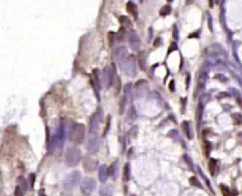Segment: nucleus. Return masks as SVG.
I'll list each match as a JSON object with an SVG mask.
<instances>
[{
    "mask_svg": "<svg viewBox=\"0 0 242 196\" xmlns=\"http://www.w3.org/2000/svg\"><path fill=\"white\" fill-rule=\"evenodd\" d=\"M65 138V125L61 123L57 128L55 134L51 138L48 145V151L50 153H53L56 149H61L63 146Z\"/></svg>",
    "mask_w": 242,
    "mask_h": 196,
    "instance_id": "f257e3e1",
    "label": "nucleus"
},
{
    "mask_svg": "<svg viewBox=\"0 0 242 196\" xmlns=\"http://www.w3.org/2000/svg\"><path fill=\"white\" fill-rule=\"evenodd\" d=\"M82 157L81 151L79 148L70 146L67 148L65 154V163L68 166H75L80 162Z\"/></svg>",
    "mask_w": 242,
    "mask_h": 196,
    "instance_id": "f03ea898",
    "label": "nucleus"
},
{
    "mask_svg": "<svg viewBox=\"0 0 242 196\" xmlns=\"http://www.w3.org/2000/svg\"><path fill=\"white\" fill-rule=\"evenodd\" d=\"M85 136V126L82 123H75L70 132V140L75 144H80Z\"/></svg>",
    "mask_w": 242,
    "mask_h": 196,
    "instance_id": "7ed1b4c3",
    "label": "nucleus"
},
{
    "mask_svg": "<svg viewBox=\"0 0 242 196\" xmlns=\"http://www.w3.org/2000/svg\"><path fill=\"white\" fill-rule=\"evenodd\" d=\"M119 66L121 69L129 77H134L136 75V57L134 55H129Z\"/></svg>",
    "mask_w": 242,
    "mask_h": 196,
    "instance_id": "20e7f679",
    "label": "nucleus"
},
{
    "mask_svg": "<svg viewBox=\"0 0 242 196\" xmlns=\"http://www.w3.org/2000/svg\"><path fill=\"white\" fill-rule=\"evenodd\" d=\"M81 180V174L80 171H75L71 172L65 177L63 181V188L65 191H72L76 188Z\"/></svg>",
    "mask_w": 242,
    "mask_h": 196,
    "instance_id": "39448f33",
    "label": "nucleus"
},
{
    "mask_svg": "<svg viewBox=\"0 0 242 196\" xmlns=\"http://www.w3.org/2000/svg\"><path fill=\"white\" fill-rule=\"evenodd\" d=\"M100 139L97 133H90L86 143V149L90 154H94L99 151L100 147Z\"/></svg>",
    "mask_w": 242,
    "mask_h": 196,
    "instance_id": "423d86ee",
    "label": "nucleus"
},
{
    "mask_svg": "<svg viewBox=\"0 0 242 196\" xmlns=\"http://www.w3.org/2000/svg\"><path fill=\"white\" fill-rule=\"evenodd\" d=\"M103 111L102 109H98L97 111L92 115V116L90 118V133H97L99 129H100V125L102 123V120L103 119Z\"/></svg>",
    "mask_w": 242,
    "mask_h": 196,
    "instance_id": "0eeeda50",
    "label": "nucleus"
},
{
    "mask_svg": "<svg viewBox=\"0 0 242 196\" xmlns=\"http://www.w3.org/2000/svg\"><path fill=\"white\" fill-rule=\"evenodd\" d=\"M96 186H97V183L95 180L90 177H87L82 181L80 189L82 193L84 195H89L94 191Z\"/></svg>",
    "mask_w": 242,
    "mask_h": 196,
    "instance_id": "6e6552de",
    "label": "nucleus"
},
{
    "mask_svg": "<svg viewBox=\"0 0 242 196\" xmlns=\"http://www.w3.org/2000/svg\"><path fill=\"white\" fill-rule=\"evenodd\" d=\"M112 80H113V76H112V67L109 66H106L103 69L101 77V81L102 82L103 86L105 89H108L111 86L112 84Z\"/></svg>",
    "mask_w": 242,
    "mask_h": 196,
    "instance_id": "1a4fd4ad",
    "label": "nucleus"
},
{
    "mask_svg": "<svg viewBox=\"0 0 242 196\" xmlns=\"http://www.w3.org/2000/svg\"><path fill=\"white\" fill-rule=\"evenodd\" d=\"M129 45L134 51H138L141 46V40L138 33L134 30H131L129 34Z\"/></svg>",
    "mask_w": 242,
    "mask_h": 196,
    "instance_id": "9d476101",
    "label": "nucleus"
},
{
    "mask_svg": "<svg viewBox=\"0 0 242 196\" xmlns=\"http://www.w3.org/2000/svg\"><path fill=\"white\" fill-rule=\"evenodd\" d=\"M92 86L94 88V92H95L96 96L98 98L99 101H100V88H101V77L100 75V72L98 69H94L92 72Z\"/></svg>",
    "mask_w": 242,
    "mask_h": 196,
    "instance_id": "9b49d317",
    "label": "nucleus"
},
{
    "mask_svg": "<svg viewBox=\"0 0 242 196\" xmlns=\"http://www.w3.org/2000/svg\"><path fill=\"white\" fill-rule=\"evenodd\" d=\"M129 56L128 55V50L126 47L125 46H119L115 50L114 53V58L116 62H119V64H122L126 57Z\"/></svg>",
    "mask_w": 242,
    "mask_h": 196,
    "instance_id": "f8f14e48",
    "label": "nucleus"
},
{
    "mask_svg": "<svg viewBox=\"0 0 242 196\" xmlns=\"http://www.w3.org/2000/svg\"><path fill=\"white\" fill-rule=\"evenodd\" d=\"M98 166V161L95 159L87 157L83 160V168L87 172H92L95 171Z\"/></svg>",
    "mask_w": 242,
    "mask_h": 196,
    "instance_id": "ddd939ff",
    "label": "nucleus"
},
{
    "mask_svg": "<svg viewBox=\"0 0 242 196\" xmlns=\"http://www.w3.org/2000/svg\"><path fill=\"white\" fill-rule=\"evenodd\" d=\"M108 176H109V168L105 164L102 165L99 169V178L102 183L107 182Z\"/></svg>",
    "mask_w": 242,
    "mask_h": 196,
    "instance_id": "4468645a",
    "label": "nucleus"
},
{
    "mask_svg": "<svg viewBox=\"0 0 242 196\" xmlns=\"http://www.w3.org/2000/svg\"><path fill=\"white\" fill-rule=\"evenodd\" d=\"M203 106L201 103L198 104L197 107L196 109V113H195V121H196L197 125L198 127H199L201 124V121H202V114H203Z\"/></svg>",
    "mask_w": 242,
    "mask_h": 196,
    "instance_id": "2eb2a0df",
    "label": "nucleus"
},
{
    "mask_svg": "<svg viewBox=\"0 0 242 196\" xmlns=\"http://www.w3.org/2000/svg\"><path fill=\"white\" fill-rule=\"evenodd\" d=\"M126 9H127L128 12L129 14H132L136 20L138 18V8L136 6L135 4H134L132 1H129V2L126 4Z\"/></svg>",
    "mask_w": 242,
    "mask_h": 196,
    "instance_id": "dca6fc26",
    "label": "nucleus"
},
{
    "mask_svg": "<svg viewBox=\"0 0 242 196\" xmlns=\"http://www.w3.org/2000/svg\"><path fill=\"white\" fill-rule=\"evenodd\" d=\"M109 174L114 180H116L119 176V165L117 162L112 164L109 168Z\"/></svg>",
    "mask_w": 242,
    "mask_h": 196,
    "instance_id": "f3484780",
    "label": "nucleus"
},
{
    "mask_svg": "<svg viewBox=\"0 0 242 196\" xmlns=\"http://www.w3.org/2000/svg\"><path fill=\"white\" fill-rule=\"evenodd\" d=\"M132 83H128L124 86V98L126 99V102L130 101L132 100Z\"/></svg>",
    "mask_w": 242,
    "mask_h": 196,
    "instance_id": "a211bd4d",
    "label": "nucleus"
},
{
    "mask_svg": "<svg viewBox=\"0 0 242 196\" xmlns=\"http://www.w3.org/2000/svg\"><path fill=\"white\" fill-rule=\"evenodd\" d=\"M112 191H113V187L112 185H104V186H102L100 188V195L101 196H109L112 194Z\"/></svg>",
    "mask_w": 242,
    "mask_h": 196,
    "instance_id": "6ab92c4d",
    "label": "nucleus"
},
{
    "mask_svg": "<svg viewBox=\"0 0 242 196\" xmlns=\"http://www.w3.org/2000/svg\"><path fill=\"white\" fill-rule=\"evenodd\" d=\"M17 181L19 184V186H20V188L22 189V191H24V192H26V191H27L29 185H28L25 178H24L23 176H19L17 178Z\"/></svg>",
    "mask_w": 242,
    "mask_h": 196,
    "instance_id": "aec40b11",
    "label": "nucleus"
},
{
    "mask_svg": "<svg viewBox=\"0 0 242 196\" xmlns=\"http://www.w3.org/2000/svg\"><path fill=\"white\" fill-rule=\"evenodd\" d=\"M119 20L121 24L125 28H131V27H132V21L129 18V17L126 16H121L119 17Z\"/></svg>",
    "mask_w": 242,
    "mask_h": 196,
    "instance_id": "412c9836",
    "label": "nucleus"
},
{
    "mask_svg": "<svg viewBox=\"0 0 242 196\" xmlns=\"http://www.w3.org/2000/svg\"><path fill=\"white\" fill-rule=\"evenodd\" d=\"M126 36V30L125 27L122 26L119 29L118 33L116 34V38L119 42H123Z\"/></svg>",
    "mask_w": 242,
    "mask_h": 196,
    "instance_id": "4be33fe9",
    "label": "nucleus"
},
{
    "mask_svg": "<svg viewBox=\"0 0 242 196\" xmlns=\"http://www.w3.org/2000/svg\"><path fill=\"white\" fill-rule=\"evenodd\" d=\"M138 62H139V66L141 69L145 70L146 67V55L144 52H141L138 55Z\"/></svg>",
    "mask_w": 242,
    "mask_h": 196,
    "instance_id": "5701e85b",
    "label": "nucleus"
},
{
    "mask_svg": "<svg viewBox=\"0 0 242 196\" xmlns=\"http://www.w3.org/2000/svg\"><path fill=\"white\" fill-rule=\"evenodd\" d=\"M220 188H221V191L223 196H236L235 193L230 191L229 188L227 186H226V185H220Z\"/></svg>",
    "mask_w": 242,
    "mask_h": 196,
    "instance_id": "b1692460",
    "label": "nucleus"
},
{
    "mask_svg": "<svg viewBox=\"0 0 242 196\" xmlns=\"http://www.w3.org/2000/svg\"><path fill=\"white\" fill-rule=\"evenodd\" d=\"M170 11H171V7L170 5H165L160 10L159 14L161 16H166L170 14Z\"/></svg>",
    "mask_w": 242,
    "mask_h": 196,
    "instance_id": "393cba45",
    "label": "nucleus"
},
{
    "mask_svg": "<svg viewBox=\"0 0 242 196\" xmlns=\"http://www.w3.org/2000/svg\"><path fill=\"white\" fill-rule=\"evenodd\" d=\"M107 38H108V43H109V46L112 47V46L114 44L115 40H116V34L114 33V32L110 31L108 33Z\"/></svg>",
    "mask_w": 242,
    "mask_h": 196,
    "instance_id": "a878e982",
    "label": "nucleus"
},
{
    "mask_svg": "<svg viewBox=\"0 0 242 196\" xmlns=\"http://www.w3.org/2000/svg\"><path fill=\"white\" fill-rule=\"evenodd\" d=\"M124 178L126 179V181H129L131 177V169H130V165L129 164H126L124 166Z\"/></svg>",
    "mask_w": 242,
    "mask_h": 196,
    "instance_id": "bb28decb",
    "label": "nucleus"
},
{
    "mask_svg": "<svg viewBox=\"0 0 242 196\" xmlns=\"http://www.w3.org/2000/svg\"><path fill=\"white\" fill-rule=\"evenodd\" d=\"M127 118L130 121L131 120H134L136 118V110L134 106H132L129 108L127 113Z\"/></svg>",
    "mask_w": 242,
    "mask_h": 196,
    "instance_id": "cd10ccee",
    "label": "nucleus"
},
{
    "mask_svg": "<svg viewBox=\"0 0 242 196\" xmlns=\"http://www.w3.org/2000/svg\"><path fill=\"white\" fill-rule=\"evenodd\" d=\"M233 119V121L236 125H241L242 124V115L240 113H234L231 115Z\"/></svg>",
    "mask_w": 242,
    "mask_h": 196,
    "instance_id": "c85d7f7f",
    "label": "nucleus"
},
{
    "mask_svg": "<svg viewBox=\"0 0 242 196\" xmlns=\"http://www.w3.org/2000/svg\"><path fill=\"white\" fill-rule=\"evenodd\" d=\"M216 166H217V160H215V159H210V161H209V171L212 176L214 175Z\"/></svg>",
    "mask_w": 242,
    "mask_h": 196,
    "instance_id": "c756f323",
    "label": "nucleus"
},
{
    "mask_svg": "<svg viewBox=\"0 0 242 196\" xmlns=\"http://www.w3.org/2000/svg\"><path fill=\"white\" fill-rule=\"evenodd\" d=\"M35 180H36V175L33 173H31L29 176V186L30 187L31 189H33L35 183Z\"/></svg>",
    "mask_w": 242,
    "mask_h": 196,
    "instance_id": "7c9ffc66",
    "label": "nucleus"
},
{
    "mask_svg": "<svg viewBox=\"0 0 242 196\" xmlns=\"http://www.w3.org/2000/svg\"><path fill=\"white\" fill-rule=\"evenodd\" d=\"M207 78V76L205 73H202L199 77V79H198V84L199 86H203L205 84V82H206V79Z\"/></svg>",
    "mask_w": 242,
    "mask_h": 196,
    "instance_id": "2f4dec72",
    "label": "nucleus"
},
{
    "mask_svg": "<svg viewBox=\"0 0 242 196\" xmlns=\"http://www.w3.org/2000/svg\"><path fill=\"white\" fill-rule=\"evenodd\" d=\"M182 127H183V131L185 132V133L186 134L187 137L189 139H190V135H189V125L187 122H183V125H182Z\"/></svg>",
    "mask_w": 242,
    "mask_h": 196,
    "instance_id": "473e14b6",
    "label": "nucleus"
},
{
    "mask_svg": "<svg viewBox=\"0 0 242 196\" xmlns=\"http://www.w3.org/2000/svg\"><path fill=\"white\" fill-rule=\"evenodd\" d=\"M172 36H173L174 40H178L179 32H178V27L176 25H174L173 26V33H172Z\"/></svg>",
    "mask_w": 242,
    "mask_h": 196,
    "instance_id": "72a5a7b5",
    "label": "nucleus"
},
{
    "mask_svg": "<svg viewBox=\"0 0 242 196\" xmlns=\"http://www.w3.org/2000/svg\"><path fill=\"white\" fill-rule=\"evenodd\" d=\"M23 192L24 191H22V189H21V188H20V186H17L15 188V191H14V196H24V194H23Z\"/></svg>",
    "mask_w": 242,
    "mask_h": 196,
    "instance_id": "f704fd0d",
    "label": "nucleus"
},
{
    "mask_svg": "<svg viewBox=\"0 0 242 196\" xmlns=\"http://www.w3.org/2000/svg\"><path fill=\"white\" fill-rule=\"evenodd\" d=\"M177 49H178L177 44H176V43H172L171 44H170V47H169V48H168V54H170V53L175 51V50H176Z\"/></svg>",
    "mask_w": 242,
    "mask_h": 196,
    "instance_id": "c9c22d12",
    "label": "nucleus"
},
{
    "mask_svg": "<svg viewBox=\"0 0 242 196\" xmlns=\"http://www.w3.org/2000/svg\"><path fill=\"white\" fill-rule=\"evenodd\" d=\"M110 116H109V117L107 118V125H106V127H105V130H104V134L106 135V133H107L108 131H109V127H110Z\"/></svg>",
    "mask_w": 242,
    "mask_h": 196,
    "instance_id": "e433bc0d",
    "label": "nucleus"
},
{
    "mask_svg": "<svg viewBox=\"0 0 242 196\" xmlns=\"http://www.w3.org/2000/svg\"><path fill=\"white\" fill-rule=\"evenodd\" d=\"M189 183H190L192 185H197V184L199 185V183L198 182L197 178H195V177H192L191 178H189Z\"/></svg>",
    "mask_w": 242,
    "mask_h": 196,
    "instance_id": "4c0bfd02",
    "label": "nucleus"
},
{
    "mask_svg": "<svg viewBox=\"0 0 242 196\" xmlns=\"http://www.w3.org/2000/svg\"><path fill=\"white\" fill-rule=\"evenodd\" d=\"M168 87L170 91H174L175 90V81L174 80L170 81V83H169Z\"/></svg>",
    "mask_w": 242,
    "mask_h": 196,
    "instance_id": "58836bf2",
    "label": "nucleus"
},
{
    "mask_svg": "<svg viewBox=\"0 0 242 196\" xmlns=\"http://www.w3.org/2000/svg\"><path fill=\"white\" fill-rule=\"evenodd\" d=\"M161 44V39L160 38H157L154 41V46H159Z\"/></svg>",
    "mask_w": 242,
    "mask_h": 196,
    "instance_id": "ea45409f",
    "label": "nucleus"
},
{
    "mask_svg": "<svg viewBox=\"0 0 242 196\" xmlns=\"http://www.w3.org/2000/svg\"><path fill=\"white\" fill-rule=\"evenodd\" d=\"M212 18H211V16H209V19H208V25H209V28L211 30H212Z\"/></svg>",
    "mask_w": 242,
    "mask_h": 196,
    "instance_id": "a19ab883",
    "label": "nucleus"
},
{
    "mask_svg": "<svg viewBox=\"0 0 242 196\" xmlns=\"http://www.w3.org/2000/svg\"><path fill=\"white\" fill-rule=\"evenodd\" d=\"M237 103L239 104V105L240 106V107L242 108V98H237Z\"/></svg>",
    "mask_w": 242,
    "mask_h": 196,
    "instance_id": "79ce46f5",
    "label": "nucleus"
},
{
    "mask_svg": "<svg viewBox=\"0 0 242 196\" xmlns=\"http://www.w3.org/2000/svg\"><path fill=\"white\" fill-rule=\"evenodd\" d=\"M39 196H47V195H46V194H45L44 191H43V190L42 189V190H41L40 191H39Z\"/></svg>",
    "mask_w": 242,
    "mask_h": 196,
    "instance_id": "37998d69",
    "label": "nucleus"
},
{
    "mask_svg": "<svg viewBox=\"0 0 242 196\" xmlns=\"http://www.w3.org/2000/svg\"><path fill=\"white\" fill-rule=\"evenodd\" d=\"M213 1L214 0H209V5L211 8L213 7Z\"/></svg>",
    "mask_w": 242,
    "mask_h": 196,
    "instance_id": "c03bdc74",
    "label": "nucleus"
},
{
    "mask_svg": "<svg viewBox=\"0 0 242 196\" xmlns=\"http://www.w3.org/2000/svg\"><path fill=\"white\" fill-rule=\"evenodd\" d=\"M197 33H192V34H191V35H189V38H192V37H195V38H196V37H197Z\"/></svg>",
    "mask_w": 242,
    "mask_h": 196,
    "instance_id": "a18cd8bd",
    "label": "nucleus"
},
{
    "mask_svg": "<svg viewBox=\"0 0 242 196\" xmlns=\"http://www.w3.org/2000/svg\"><path fill=\"white\" fill-rule=\"evenodd\" d=\"M215 4H219V0H215Z\"/></svg>",
    "mask_w": 242,
    "mask_h": 196,
    "instance_id": "49530a36",
    "label": "nucleus"
},
{
    "mask_svg": "<svg viewBox=\"0 0 242 196\" xmlns=\"http://www.w3.org/2000/svg\"><path fill=\"white\" fill-rule=\"evenodd\" d=\"M168 1V2H171V1H173V0H167Z\"/></svg>",
    "mask_w": 242,
    "mask_h": 196,
    "instance_id": "de8ad7c7",
    "label": "nucleus"
},
{
    "mask_svg": "<svg viewBox=\"0 0 242 196\" xmlns=\"http://www.w3.org/2000/svg\"><path fill=\"white\" fill-rule=\"evenodd\" d=\"M143 1H144V0H139V1H140V2H141V3H142V2H143Z\"/></svg>",
    "mask_w": 242,
    "mask_h": 196,
    "instance_id": "09e8293b",
    "label": "nucleus"
}]
</instances>
